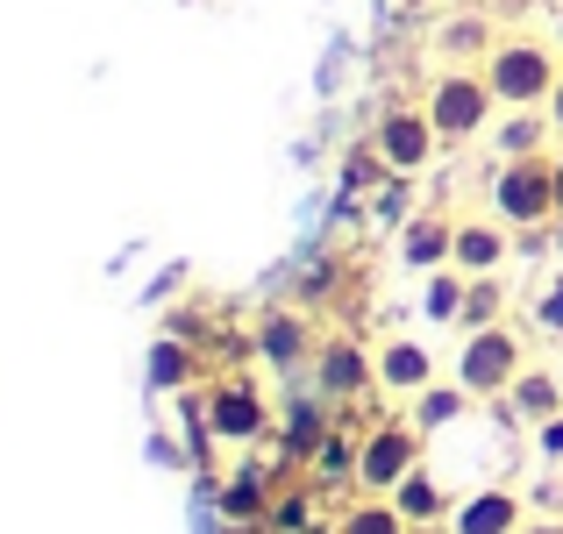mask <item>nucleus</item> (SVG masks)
Returning <instances> with one entry per match:
<instances>
[{
    "instance_id": "obj_1",
    "label": "nucleus",
    "mask_w": 563,
    "mask_h": 534,
    "mask_svg": "<svg viewBox=\"0 0 563 534\" xmlns=\"http://www.w3.org/2000/svg\"><path fill=\"white\" fill-rule=\"evenodd\" d=\"M485 79H493L499 108H550L556 79H563V57L556 43H536V36H499L493 51H485Z\"/></svg>"
},
{
    "instance_id": "obj_2",
    "label": "nucleus",
    "mask_w": 563,
    "mask_h": 534,
    "mask_svg": "<svg viewBox=\"0 0 563 534\" xmlns=\"http://www.w3.org/2000/svg\"><path fill=\"white\" fill-rule=\"evenodd\" d=\"M421 108L435 114V136H442V151H450V143H478L485 129H493L499 93H493V79H485V71H471V65H442V71H435V86L421 93Z\"/></svg>"
},
{
    "instance_id": "obj_3",
    "label": "nucleus",
    "mask_w": 563,
    "mask_h": 534,
    "mask_svg": "<svg viewBox=\"0 0 563 534\" xmlns=\"http://www.w3.org/2000/svg\"><path fill=\"white\" fill-rule=\"evenodd\" d=\"M528 370V349H521V335L507 329V321H493V329H471L464 343H456V364H450V378L464 385L471 399H507V385Z\"/></svg>"
},
{
    "instance_id": "obj_4",
    "label": "nucleus",
    "mask_w": 563,
    "mask_h": 534,
    "mask_svg": "<svg viewBox=\"0 0 563 534\" xmlns=\"http://www.w3.org/2000/svg\"><path fill=\"white\" fill-rule=\"evenodd\" d=\"M493 214L507 229H550L556 221V165L550 157H499L493 171Z\"/></svg>"
},
{
    "instance_id": "obj_5",
    "label": "nucleus",
    "mask_w": 563,
    "mask_h": 534,
    "mask_svg": "<svg viewBox=\"0 0 563 534\" xmlns=\"http://www.w3.org/2000/svg\"><path fill=\"white\" fill-rule=\"evenodd\" d=\"M200 421H207V435H214L221 449H250V442L272 435V399H264V385H250V378L229 370V378H207Z\"/></svg>"
},
{
    "instance_id": "obj_6",
    "label": "nucleus",
    "mask_w": 563,
    "mask_h": 534,
    "mask_svg": "<svg viewBox=\"0 0 563 534\" xmlns=\"http://www.w3.org/2000/svg\"><path fill=\"white\" fill-rule=\"evenodd\" d=\"M421 449H428V435L413 427V413H378V421L364 427L357 492H385V499H393V485L407 478V470H421Z\"/></svg>"
},
{
    "instance_id": "obj_7",
    "label": "nucleus",
    "mask_w": 563,
    "mask_h": 534,
    "mask_svg": "<svg viewBox=\"0 0 563 534\" xmlns=\"http://www.w3.org/2000/svg\"><path fill=\"white\" fill-rule=\"evenodd\" d=\"M314 392L329 399V407H350V399H364V392H378V349H364L350 329H335V335H321V349H314Z\"/></svg>"
},
{
    "instance_id": "obj_8",
    "label": "nucleus",
    "mask_w": 563,
    "mask_h": 534,
    "mask_svg": "<svg viewBox=\"0 0 563 534\" xmlns=\"http://www.w3.org/2000/svg\"><path fill=\"white\" fill-rule=\"evenodd\" d=\"M372 143L385 151V165H393V171H413V178L435 165V151H442L435 114H428L421 100H385V114L372 122Z\"/></svg>"
},
{
    "instance_id": "obj_9",
    "label": "nucleus",
    "mask_w": 563,
    "mask_h": 534,
    "mask_svg": "<svg viewBox=\"0 0 563 534\" xmlns=\"http://www.w3.org/2000/svg\"><path fill=\"white\" fill-rule=\"evenodd\" d=\"M257 356L278 370V378H292L300 364H314V349H321V335H314V321L300 314V307H272V314L257 321Z\"/></svg>"
},
{
    "instance_id": "obj_10",
    "label": "nucleus",
    "mask_w": 563,
    "mask_h": 534,
    "mask_svg": "<svg viewBox=\"0 0 563 534\" xmlns=\"http://www.w3.org/2000/svg\"><path fill=\"white\" fill-rule=\"evenodd\" d=\"M507 257H514V229L499 214H471V221H456V249H450V264L456 271H507Z\"/></svg>"
},
{
    "instance_id": "obj_11",
    "label": "nucleus",
    "mask_w": 563,
    "mask_h": 534,
    "mask_svg": "<svg viewBox=\"0 0 563 534\" xmlns=\"http://www.w3.org/2000/svg\"><path fill=\"white\" fill-rule=\"evenodd\" d=\"M456 249V214H442V207H413V221L399 229V264L407 271H442Z\"/></svg>"
},
{
    "instance_id": "obj_12",
    "label": "nucleus",
    "mask_w": 563,
    "mask_h": 534,
    "mask_svg": "<svg viewBox=\"0 0 563 534\" xmlns=\"http://www.w3.org/2000/svg\"><path fill=\"white\" fill-rule=\"evenodd\" d=\"M435 385V349L428 343H407V335H393V343H378V392L385 399H413Z\"/></svg>"
},
{
    "instance_id": "obj_13",
    "label": "nucleus",
    "mask_w": 563,
    "mask_h": 534,
    "mask_svg": "<svg viewBox=\"0 0 563 534\" xmlns=\"http://www.w3.org/2000/svg\"><path fill=\"white\" fill-rule=\"evenodd\" d=\"M521 492H507V485H485V492L456 499L450 513V534H521Z\"/></svg>"
},
{
    "instance_id": "obj_14",
    "label": "nucleus",
    "mask_w": 563,
    "mask_h": 534,
    "mask_svg": "<svg viewBox=\"0 0 563 534\" xmlns=\"http://www.w3.org/2000/svg\"><path fill=\"white\" fill-rule=\"evenodd\" d=\"M357 456H364V435L350 421H335L329 435H321V449L307 456V478L321 485V499L329 492H350V485H357Z\"/></svg>"
},
{
    "instance_id": "obj_15",
    "label": "nucleus",
    "mask_w": 563,
    "mask_h": 534,
    "mask_svg": "<svg viewBox=\"0 0 563 534\" xmlns=\"http://www.w3.org/2000/svg\"><path fill=\"white\" fill-rule=\"evenodd\" d=\"M335 427V407L321 392H300V399H286V413H278V449H286V464H307V456L321 449V435Z\"/></svg>"
},
{
    "instance_id": "obj_16",
    "label": "nucleus",
    "mask_w": 563,
    "mask_h": 534,
    "mask_svg": "<svg viewBox=\"0 0 563 534\" xmlns=\"http://www.w3.org/2000/svg\"><path fill=\"white\" fill-rule=\"evenodd\" d=\"M200 378V343H186V335H157L151 356H143V385H151L157 399H172V392H186V385Z\"/></svg>"
},
{
    "instance_id": "obj_17",
    "label": "nucleus",
    "mask_w": 563,
    "mask_h": 534,
    "mask_svg": "<svg viewBox=\"0 0 563 534\" xmlns=\"http://www.w3.org/2000/svg\"><path fill=\"white\" fill-rule=\"evenodd\" d=\"M272 499L278 492H272V478H264V470H229V478L214 485V513L229 527H257L264 513H272Z\"/></svg>"
},
{
    "instance_id": "obj_18",
    "label": "nucleus",
    "mask_w": 563,
    "mask_h": 534,
    "mask_svg": "<svg viewBox=\"0 0 563 534\" xmlns=\"http://www.w3.org/2000/svg\"><path fill=\"white\" fill-rule=\"evenodd\" d=\"M393 507L407 513V527H442V521L456 513V499H450V485H442L435 470L421 464V470H407V478L393 485Z\"/></svg>"
},
{
    "instance_id": "obj_19",
    "label": "nucleus",
    "mask_w": 563,
    "mask_h": 534,
    "mask_svg": "<svg viewBox=\"0 0 563 534\" xmlns=\"http://www.w3.org/2000/svg\"><path fill=\"white\" fill-rule=\"evenodd\" d=\"M556 413H563V378H556V370H536V364H528L521 378L507 385V421L542 427V421H556Z\"/></svg>"
},
{
    "instance_id": "obj_20",
    "label": "nucleus",
    "mask_w": 563,
    "mask_h": 534,
    "mask_svg": "<svg viewBox=\"0 0 563 534\" xmlns=\"http://www.w3.org/2000/svg\"><path fill=\"white\" fill-rule=\"evenodd\" d=\"M507 300H514V292H507V278H499V271H478V278L464 286V314H456V335L507 321Z\"/></svg>"
},
{
    "instance_id": "obj_21",
    "label": "nucleus",
    "mask_w": 563,
    "mask_h": 534,
    "mask_svg": "<svg viewBox=\"0 0 563 534\" xmlns=\"http://www.w3.org/2000/svg\"><path fill=\"white\" fill-rule=\"evenodd\" d=\"M385 178H393V165H385V151H378L372 136H364V143H350V151H343V165H335V186H343V192H357V200H372Z\"/></svg>"
},
{
    "instance_id": "obj_22",
    "label": "nucleus",
    "mask_w": 563,
    "mask_h": 534,
    "mask_svg": "<svg viewBox=\"0 0 563 534\" xmlns=\"http://www.w3.org/2000/svg\"><path fill=\"white\" fill-rule=\"evenodd\" d=\"M464 407H471V392L464 385H428V392H413L407 399V413H413V427H421V435H435V427H450V421H464Z\"/></svg>"
},
{
    "instance_id": "obj_23",
    "label": "nucleus",
    "mask_w": 563,
    "mask_h": 534,
    "mask_svg": "<svg viewBox=\"0 0 563 534\" xmlns=\"http://www.w3.org/2000/svg\"><path fill=\"white\" fill-rule=\"evenodd\" d=\"M335 534H407V513H399L385 492H364V499H350V507H343Z\"/></svg>"
},
{
    "instance_id": "obj_24",
    "label": "nucleus",
    "mask_w": 563,
    "mask_h": 534,
    "mask_svg": "<svg viewBox=\"0 0 563 534\" xmlns=\"http://www.w3.org/2000/svg\"><path fill=\"white\" fill-rule=\"evenodd\" d=\"M464 286H471V271H456V264L428 271V286H421V314H428V321H442V329H456V314H464Z\"/></svg>"
},
{
    "instance_id": "obj_25",
    "label": "nucleus",
    "mask_w": 563,
    "mask_h": 534,
    "mask_svg": "<svg viewBox=\"0 0 563 534\" xmlns=\"http://www.w3.org/2000/svg\"><path fill=\"white\" fill-rule=\"evenodd\" d=\"M493 43H499V36L478 22V14H456V22H442V29H435V51L450 57V65H464V57H485Z\"/></svg>"
},
{
    "instance_id": "obj_26",
    "label": "nucleus",
    "mask_w": 563,
    "mask_h": 534,
    "mask_svg": "<svg viewBox=\"0 0 563 534\" xmlns=\"http://www.w3.org/2000/svg\"><path fill=\"white\" fill-rule=\"evenodd\" d=\"M314 499H321V485L278 492V499H272V513H264V527H272V534H314Z\"/></svg>"
},
{
    "instance_id": "obj_27",
    "label": "nucleus",
    "mask_w": 563,
    "mask_h": 534,
    "mask_svg": "<svg viewBox=\"0 0 563 534\" xmlns=\"http://www.w3.org/2000/svg\"><path fill=\"white\" fill-rule=\"evenodd\" d=\"M372 221H378V229H393V235L413 221V171H393V178L372 192Z\"/></svg>"
},
{
    "instance_id": "obj_28",
    "label": "nucleus",
    "mask_w": 563,
    "mask_h": 534,
    "mask_svg": "<svg viewBox=\"0 0 563 534\" xmlns=\"http://www.w3.org/2000/svg\"><path fill=\"white\" fill-rule=\"evenodd\" d=\"M528 321H536V335L563 343V271L542 278V292H536V307H528Z\"/></svg>"
},
{
    "instance_id": "obj_29",
    "label": "nucleus",
    "mask_w": 563,
    "mask_h": 534,
    "mask_svg": "<svg viewBox=\"0 0 563 534\" xmlns=\"http://www.w3.org/2000/svg\"><path fill=\"white\" fill-rule=\"evenodd\" d=\"M499 151L507 157H536L542 151V122L528 108H514V122H499Z\"/></svg>"
},
{
    "instance_id": "obj_30",
    "label": "nucleus",
    "mask_w": 563,
    "mask_h": 534,
    "mask_svg": "<svg viewBox=\"0 0 563 534\" xmlns=\"http://www.w3.org/2000/svg\"><path fill=\"white\" fill-rule=\"evenodd\" d=\"M536 456H542L550 470H563V413H556V421H542V427H536Z\"/></svg>"
},
{
    "instance_id": "obj_31",
    "label": "nucleus",
    "mask_w": 563,
    "mask_h": 534,
    "mask_svg": "<svg viewBox=\"0 0 563 534\" xmlns=\"http://www.w3.org/2000/svg\"><path fill=\"white\" fill-rule=\"evenodd\" d=\"M542 114H550V129L563 136V79H556V93H550V108H542Z\"/></svg>"
},
{
    "instance_id": "obj_32",
    "label": "nucleus",
    "mask_w": 563,
    "mask_h": 534,
    "mask_svg": "<svg viewBox=\"0 0 563 534\" xmlns=\"http://www.w3.org/2000/svg\"><path fill=\"white\" fill-rule=\"evenodd\" d=\"M550 165H556V235H563V151H550Z\"/></svg>"
},
{
    "instance_id": "obj_33",
    "label": "nucleus",
    "mask_w": 563,
    "mask_h": 534,
    "mask_svg": "<svg viewBox=\"0 0 563 534\" xmlns=\"http://www.w3.org/2000/svg\"><path fill=\"white\" fill-rule=\"evenodd\" d=\"M521 534H563L556 521H521Z\"/></svg>"
},
{
    "instance_id": "obj_34",
    "label": "nucleus",
    "mask_w": 563,
    "mask_h": 534,
    "mask_svg": "<svg viewBox=\"0 0 563 534\" xmlns=\"http://www.w3.org/2000/svg\"><path fill=\"white\" fill-rule=\"evenodd\" d=\"M407 534H450V521H442V527H407Z\"/></svg>"
},
{
    "instance_id": "obj_35",
    "label": "nucleus",
    "mask_w": 563,
    "mask_h": 534,
    "mask_svg": "<svg viewBox=\"0 0 563 534\" xmlns=\"http://www.w3.org/2000/svg\"><path fill=\"white\" fill-rule=\"evenodd\" d=\"M556 51H563V14H556Z\"/></svg>"
},
{
    "instance_id": "obj_36",
    "label": "nucleus",
    "mask_w": 563,
    "mask_h": 534,
    "mask_svg": "<svg viewBox=\"0 0 563 534\" xmlns=\"http://www.w3.org/2000/svg\"><path fill=\"white\" fill-rule=\"evenodd\" d=\"M407 8H428V0H407Z\"/></svg>"
},
{
    "instance_id": "obj_37",
    "label": "nucleus",
    "mask_w": 563,
    "mask_h": 534,
    "mask_svg": "<svg viewBox=\"0 0 563 534\" xmlns=\"http://www.w3.org/2000/svg\"><path fill=\"white\" fill-rule=\"evenodd\" d=\"M556 378H563V364H556Z\"/></svg>"
},
{
    "instance_id": "obj_38",
    "label": "nucleus",
    "mask_w": 563,
    "mask_h": 534,
    "mask_svg": "<svg viewBox=\"0 0 563 534\" xmlns=\"http://www.w3.org/2000/svg\"><path fill=\"white\" fill-rule=\"evenodd\" d=\"M556 527H563V521H556Z\"/></svg>"
}]
</instances>
